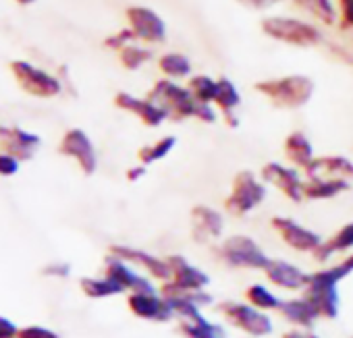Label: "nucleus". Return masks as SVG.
<instances>
[{"instance_id":"1","label":"nucleus","mask_w":353,"mask_h":338,"mask_svg":"<svg viewBox=\"0 0 353 338\" xmlns=\"http://www.w3.org/2000/svg\"><path fill=\"white\" fill-rule=\"evenodd\" d=\"M148 98L156 102L160 108H164L168 118L172 120H185V118H198L202 123L219 120V108L214 104L198 102L194 94L190 92V87H183L168 79H160L152 87Z\"/></svg>"},{"instance_id":"2","label":"nucleus","mask_w":353,"mask_h":338,"mask_svg":"<svg viewBox=\"0 0 353 338\" xmlns=\"http://www.w3.org/2000/svg\"><path fill=\"white\" fill-rule=\"evenodd\" d=\"M351 272L339 262L332 266H324L316 272H310L307 286L301 295L316 307L320 319H336L341 311L339 282L345 280Z\"/></svg>"},{"instance_id":"3","label":"nucleus","mask_w":353,"mask_h":338,"mask_svg":"<svg viewBox=\"0 0 353 338\" xmlns=\"http://www.w3.org/2000/svg\"><path fill=\"white\" fill-rule=\"evenodd\" d=\"M256 92L262 94L266 100H270L279 108L297 110L305 106L312 100V94L316 89L314 81L305 75H287L279 79H264L258 81Z\"/></svg>"},{"instance_id":"4","label":"nucleus","mask_w":353,"mask_h":338,"mask_svg":"<svg viewBox=\"0 0 353 338\" xmlns=\"http://www.w3.org/2000/svg\"><path fill=\"white\" fill-rule=\"evenodd\" d=\"M216 255L225 266H229L233 270H260V272H264V268L270 262L268 253L256 243V239H252L248 235L227 237L216 247Z\"/></svg>"},{"instance_id":"5","label":"nucleus","mask_w":353,"mask_h":338,"mask_svg":"<svg viewBox=\"0 0 353 338\" xmlns=\"http://www.w3.org/2000/svg\"><path fill=\"white\" fill-rule=\"evenodd\" d=\"M219 313L250 338H266L274 332V321L268 311H262L248 301H221Z\"/></svg>"},{"instance_id":"6","label":"nucleus","mask_w":353,"mask_h":338,"mask_svg":"<svg viewBox=\"0 0 353 338\" xmlns=\"http://www.w3.org/2000/svg\"><path fill=\"white\" fill-rule=\"evenodd\" d=\"M268 196L266 183L252 171H241L233 179L231 193L225 200V210L233 216H248L264 204Z\"/></svg>"},{"instance_id":"7","label":"nucleus","mask_w":353,"mask_h":338,"mask_svg":"<svg viewBox=\"0 0 353 338\" xmlns=\"http://www.w3.org/2000/svg\"><path fill=\"white\" fill-rule=\"evenodd\" d=\"M262 32L276 42H285L299 48L316 46L322 40L318 28L293 17H266L262 19Z\"/></svg>"},{"instance_id":"8","label":"nucleus","mask_w":353,"mask_h":338,"mask_svg":"<svg viewBox=\"0 0 353 338\" xmlns=\"http://www.w3.org/2000/svg\"><path fill=\"white\" fill-rule=\"evenodd\" d=\"M270 224H272V229L279 233L281 241H283L287 247H291L293 251L310 253V255H312V253L324 243V239H322L316 231L303 226V224L297 222L295 218H289V216H274V218L270 220Z\"/></svg>"},{"instance_id":"9","label":"nucleus","mask_w":353,"mask_h":338,"mask_svg":"<svg viewBox=\"0 0 353 338\" xmlns=\"http://www.w3.org/2000/svg\"><path fill=\"white\" fill-rule=\"evenodd\" d=\"M260 179L266 185L276 187L287 200H291L295 204L305 200L303 198V183L305 181L301 179L299 168H295V166H287V164H281V162H268V164L262 166Z\"/></svg>"},{"instance_id":"10","label":"nucleus","mask_w":353,"mask_h":338,"mask_svg":"<svg viewBox=\"0 0 353 338\" xmlns=\"http://www.w3.org/2000/svg\"><path fill=\"white\" fill-rule=\"evenodd\" d=\"M104 276H108L123 291H129V293H156L158 291L154 286V278L139 274L133 268V264H129V262H125L112 253L104 262Z\"/></svg>"},{"instance_id":"11","label":"nucleus","mask_w":353,"mask_h":338,"mask_svg":"<svg viewBox=\"0 0 353 338\" xmlns=\"http://www.w3.org/2000/svg\"><path fill=\"white\" fill-rule=\"evenodd\" d=\"M127 305L135 317L145 319V321L166 324V321L174 319V313H172L166 297L160 291H156V293H129Z\"/></svg>"},{"instance_id":"12","label":"nucleus","mask_w":353,"mask_h":338,"mask_svg":"<svg viewBox=\"0 0 353 338\" xmlns=\"http://www.w3.org/2000/svg\"><path fill=\"white\" fill-rule=\"evenodd\" d=\"M166 262L172 270V278L168 282H162V284L176 288V291H206L208 288L210 276L202 268L194 266L188 257L168 255Z\"/></svg>"},{"instance_id":"13","label":"nucleus","mask_w":353,"mask_h":338,"mask_svg":"<svg viewBox=\"0 0 353 338\" xmlns=\"http://www.w3.org/2000/svg\"><path fill=\"white\" fill-rule=\"evenodd\" d=\"M127 21H129V28L137 40H143L150 44H160L166 40L164 19L148 7H129L127 9Z\"/></svg>"},{"instance_id":"14","label":"nucleus","mask_w":353,"mask_h":338,"mask_svg":"<svg viewBox=\"0 0 353 338\" xmlns=\"http://www.w3.org/2000/svg\"><path fill=\"white\" fill-rule=\"evenodd\" d=\"M110 253L125 260V262H129V264H133V266H139L154 280L168 282L172 278V270H170L166 257H158V255H152V253H148L143 249L129 247V245H112Z\"/></svg>"},{"instance_id":"15","label":"nucleus","mask_w":353,"mask_h":338,"mask_svg":"<svg viewBox=\"0 0 353 338\" xmlns=\"http://www.w3.org/2000/svg\"><path fill=\"white\" fill-rule=\"evenodd\" d=\"M192 239L196 243H214L225 233V218L210 206H196L190 214Z\"/></svg>"},{"instance_id":"16","label":"nucleus","mask_w":353,"mask_h":338,"mask_svg":"<svg viewBox=\"0 0 353 338\" xmlns=\"http://www.w3.org/2000/svg\"><path fill=\"white\" fill-rule=\"evenodd\" d=\"M264 276L268 278L270 284L283 291H303L310 280V272L303 268L287 262V260H272L264 268Z\"/></svg>"},{"instance_id":"17","label":"nucleus","mask_w":353,"mask_h":338,"mask_svg":"<svg viewBox=\"0 0 353 338\" xmlns=\"http://www.w3.org/2000/svg\"><path fill=\"white\" fill-rule=\"evenodd\" d=\"M61 151L75 158L85 175H92L96 171V166H98L96 149H94V143L90 141V137L83 131H79V129L69 131L65 135L63 143H61Z\"/></svg>"},{"instance_id":"18","label":"nucleus","mask_w":353,"mask_h":338,"mask_svg":"<svg viewBox=\"0 0 353 338\" xmlns=\"http://www.w3.org/2000/svg\"><path fill=\"white\" fill-rule=\"evenodd\" d=\"M307 179H353V162L345 156H320L305 168Z\"/></svg>"},{"instance_id":"19","label":"nucleus","mask_w":353,"mask_h":338,"mask_svg":"<svg viewBox=\"0 0 353 338\" xmlns=\"http://www.w3.org/2000/svg\"><path fill=\"white\" fill-rule=\"evenodd\" d=\"M114 104H117L119 108H123V110L133 112L135 116H139L148 127H160V125L168 118L166 110L160 108V106H158L156 102H152L150 98H135V96H131V94L119 92Z\"/></svg>"},{"instance_id":"20","label":"nucleus","mask_w":353,"mask_h":338,"mask_svg":"<svg viewBox=\"0 0 353 338\" xmlns=\"http://www.w3.org/2000/svg\"><path fill=\"white\" fill-rule=\"evenodd\" d=\"M279 313L293 326V328H301V330H314L320 315L316 311V307L301 295V297H293V299H285L281 301Z\"/></svg>"},{"instance_id":"21","label":"nucleus","mask_w":353,"mask_h":338,"mask_svg":"<svg viewBox=\"0 0 353 338\" xmlns=\"http://www.w3.org/2000/svg\"><path fill=\"white\" fill-rule=\"evenodd\" d=\"M13 69H15V75L19 77L21 85L28 92H32V94H38V96H54V94L61 92V83L57 79H52L50 75H46L40 69H34L28 63H15Z\"/></svg>"},{"instance_id":"22","label":"nucleus","mask_w":353,"mask_h":338,"mask_svg":"<svg viewBox=\"0 0 353 338\" xmlns=\"http://www.w3.org/2000/svg\"><path fill=\"white\" fill-rule=\"evenodd\" d=\"M176 332L181 334V338H227L225 326L208 319L204 311L192 319H179Z\"/></svg>"},{"instance_id":"23","label":"nucleus","mask_w":353,"mask_h":338,"mask_svg":"<svg viewBox=\"0 0 353 338\" xmlns=\"http://www.w3.org/2000/svg\"><path fill=\"white\" fill-rule=\"evenodd\" d=\"M353 249V222L343 224L330 239H326L314 253L312 257L318 264H328L336 253H345Z\"/></svg>"},{"instance_id":"24","label":"nucleus","mask_w":353,"mask_h":338,"mask_svg":"<svg viewBox=\"0 0 353 338\" xmlns=\"http://www.w3.org/2000/svg\"><path fill=\"white\" fill-rule=\"evenodd\" d=\"M241 104V94L235 87V83L227 77L216 79V98H214V106L221 110V114L225 116L229 127H237L239 120L235 118V108Z\"/></svg>"},{"instance_id":"25","label":"nucleus","mask_w":353,"mask_h":338,"mask_svg":"<svg viewBox=\"0 0 353 338\" xmlns=\"http://www.w3.org/2000/svg\"><path fill=\"white\" fill-rule=\"evenodd\" d=\"M285 156L295 168H303V171L316 158L312 141L301 131H293L291 135H287V139H285Z\"/></svg>"},{"instance_id":"26","label":"nucleus","mask_w":353,"mask_h":338,"mask_svg":"<svg viewBox=\"0 0 353 338\" xmlns=\"http://www.w3.org/2000/svg\"><path fill=\"white\" fill-rule=\"evenodd\" d=\"M349 181L345 179H305L303 198L305 200H332L349 189Z\"/></svg>"},{"instance_id":"27","label":"nucleus","mask_w":353,"mask_h":338,"mask_svg":"<svg viewBox=\"0 0 353 338\" xmlns=\"http://www.w3.org/2000/svg\"><path fill=\"white\" fill-rule=\"evenodd\" d=\"M245 301L252 303L254 307L262 309V311H279L283 299H279L266 284L254 282L245 288Z\"/></svg>"},{"instance_id":"28","label":"nucleus","mask_w":353,"mask_h":338,"mask_svg":"<svg viewBox=\"0 0 353 338\" xmlns=\"http://www.w3.org/2000/svg\"><path fill=\"white\" fill-rule=\"evenodd\" d=\"M160 71L170 79H183L192 75V61L179 52H166L158 61Z\"/></svg>"},{"instance_id":"29","label":"nucleus","mask_w":353,"mask_h":338,"mask_svg":"<svg viewBox=\"0 0 353 338\" xmlns=\"http://www.w3.org/2000/svg\"><path fill=\"white\" fill-rule=\"evenodd\" d=\"M176 145V137L174 135H166V137H160L158 141H154L152 145H143L139 151H137V158H139V164L143 166H150L154 162H160L164 160Z\"/></svg>"},{"instance_id":"30","label":"nucleus","mask_w":353,"mask_h":338,"mask_svg":"<svg viewBox=\"0 0 353 338\" xmlns=\"http://www.w3.org/2000/svg\"><path fill=\"white\" fill-rule=\"evenodd\" d=\"M81 291L92 297V299H106V297H114L125 293L114 280H110L108 276L102 278H83L81 280Z\"/></svg>"},{"instance_id":"31","label":"nucleus","mask_w":353,"mask_h":338,"mask_svg":"<svg viewBox=\"0 0 353 338\" xmlns=\"http://www.w3.org/2000/svg\"><path fill=\"white\" fill-rule=\"evenodd\" d=\"M190 92L194 94V98L198 102H204V104H214V98H216V79L208 77V75H194L190 79Z\"/></svg>"},{"instance_id":"32","label":"nucleus","mask_w":353,"mask_h":338,"mask_svg":"<svg viewBox=\"0 0 353 338\" xmlns=\"http://www.w3.org/2000/svg\"><path fill=\"white\" fill-rule=\"evenodd\" d=\"M295 3L299 7L307 9L312 15H316L322 23H326V25L334 23L336 13H334V7H332L330 0H295Z\"/></svg>"},{"instance_id":"33","label":"nucleus","mask_w":353,"mask_h":338,"mask_svg":"<svg viewBox=\"0 0 353 338\" xmlns=\"http://www.w3.org/2000/svg\"><path fill=\"white\" fill-rule=\"evenodd\" d=\"M148 61H152V50L148 48H141V46H125L121 50V63L129 69V71H135V69H141Z\"/></svg>"},{"instance_id":"34","label":"nucleus","mask_w":353,"mask_h":338,"mask_svg":"<svg viewBox=\"0 0 353 338\" xmlns=\"http://www.w3.org/2000/svg\"><path fill=\"white\" fill-rule=\"evenodd\" d=\"M131 40H135V34H133V32H131V28H129V30H123V32H119L117 36L108 38V40H106V44H108L110 48L123 50L125 46H129V42H131Z\"/></svg>"},{"instance_id":"35","label":"nucleus","mask_w":353,"mask_h":338,"mask_svg":"<svg viewBox=\"0 0 353 338\" xmlns=\"http://www.w3.org/2000/svg\"><path fill=\"white\" fill-rule=\"evenodd\" d=\"M19 168V162L13 154H0V175H15Z\"/></svg>"},{"instance_id":"36","label":"nucleus","mask_w":353,"mask_h":338,"mask_svg":"<svg viewBox=\"0 0 353 338\" xmlns=\"http://www.w3.org/2000/svg\"><path fill=\"white\" fill-rule=\"evenodd\" d=\"M17 338H59V336H57L52 330L34 326V328H23V330H19Z\"/></svg>"},{"instance_id":"37","label":"nucleus","mask_w":353,"mask_h":338,"mask_svg":"<svg viewBox=\"0 0 353 338\" xmlns=\"http://www.w3.org/2000/svg\"><path fill=\"white\" fill-rule=\"evenodd\" d=\"M239 5L248 7V9H256V11H264V9H270L279 3H283V0H237Z\"/></svg>"},{"instance_id":"38","label":"nucleus","mask_w":353,"mask_h":338,"mask_svg":"<svg viewBox=\"0 0 353 338\" xmlns=\"http://www.w3.org/2000/svg\"><path fill=\"white\" fill-rule=\"evenodd\" d=\"M341 17L345 28H353V0H341Z\"/></svg>"},{"instance_id":"39","label":"nucleus","mask_w":353,"mask_h":338,"mask_svg":"<svg viewBox=\"0 0 353 338\" xmlns=\"http://www.w3.org/2000/svg\"><path fill=\"white\" fill-rule=\"evenodd\" d=\"M19 334V330L15 328V324L7 317H0V338H15Z\"/></svg>"},{"instance_id":"40","label":"nucleus","mask_w":353,"mask_h":338,"mask_svg":"<svg viewBox=\"0 0 353 338\" xmlns=\"http://www.w3.org/2000/svg\"><path fill=\"white\" fill-rule=\"evenodd\" d=\"M281 338H322L318 336L314 330H301V328H289L287 332H283Z\"/></svg>"},{"instance_id":"41","label":"nucleus","mask_w":353,"mask_h":338,"mask_svg":"<svg viewBox=\"0 0 353 338\" xmlns=\"http://www.w3.org/2000/svg\"><path fill=\"white\" fill-rule=\"evenodd\" d=\"M143 175H145V166L143 164H137V166H133V168H129V171H127V179L129 181H139Z\"/></svg>"},{"instance_id":"42","label":"nucleus","mask_w":353,"mask_h":338,"mask_svg":"<svg viewBox=\"0 0 353 338\" xmlns=\"http://www.w3.org/2000/svg\"><path fill=\"white\" fill-rule=\"evenodd\" d=\"M71 272V268L67 266V264H63V266H52V268H48V274H54V276H67Z\"/></svg>"},{"instance_id":"43","label":"nucleus","mask_w":353,"mask_h":338,"mask_svg":"<svg viewBox=\"0 0 353 338\" xmlns=\"http://www.w3.org/2000/svg\"><path fill=\"white\" fill-rule=\"evenodd\" d=\"M341 264H343V266H345V268H347V270H349V272L353 274V253H351V255H347V257H345V260H343Z\"/></svg>"},{"instance_id":"44","label":"nucleus","mask_w":353,"mask_h":338,"mask_svg":"<svg viewBox=\"0 0 353 338\" xmlns=\"http://www.w3.org/2000/svg\"><path fill=\"white\" fill-rule=\"evenodd\" d=\"M19 3H32V0H19Z\"/></svg>"},{"instance_id":"45","label":"nucleus","mask_w":353,"mask_h":338,"mask_svg":"<svg viewBox=\"0 0 353 338\" xmlns=\"http://www.w3.org/2000/svg\"><path fill=\"white\" fill-rule=\"evenodd\" d=\"M351 338H353V336H351Z\"/></svg>"}]
</instances>
